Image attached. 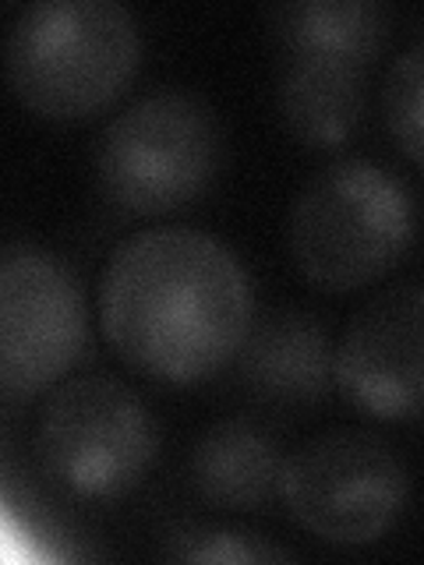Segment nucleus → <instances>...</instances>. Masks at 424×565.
I'll list each match as a JSON object with an SVG mask.
<instances>
[{"label":"nucleus","mask_w":424,"mask_h":565,"mask_svg":"<svg viewBox=\"0 0 424 565\" xmlns=\"http://www.w3.org/2000/svg\"><path fill=\"white\" fill-rule=\"evenodd\" d=\"M99 322L124 364L188 385L237 358L255 297L230 247L194 226L128 234L99 273Z\"/></svg>","instance_id":"1"},{"label":"nucleus","mask_w":424,"mask_h":565,"mask_svg":"<svg viewBox=\"0 0 424 565\" xmlns=\"http://www.w3.org/2000/svg\"><path fill=\"white\" fill-rule=\"evenodd\" d=\"M170 562H209V565H258V562H290L287 547H276L262 537L241 534L226 526H184L173 530L163 544Z\"/></svg>","instance_id":"14"},{"label":"nucleus","mask_w":424,"mask_h":565,"mask_svg":"<svg viewBox=\"0 0 424 565\" xmlns=\"http://www.w3.org/2000/svg\"><path fill=\"white\" fill-rule=\"evenodd\" d=\"M220 124L184 88L138 96L96 141L103 194L128 212H170L194 202L220 170Z\"/></svg>","instance_id":"4"},{"label":"nucleus","mask_w":424,"mask_h":565,"mask_svg":"<svg viewBox=\"0 0 424 565\" xmlns=\"http://www.w3.org/2000/svg\"><path fill=\"white\" fill-rule=\"evenodd\" d=\"M156 449L152 411L114 375H75L53 385L35 417L43 473L85 502H110L138 488Z\"/></svg>","instance_id":"5"},{"label":"nucleus","mask_w":424,"mask_h":565,"mask_svg":"<svg viewBox=\"0 0 424 565\" xmlns=\"http://www.w3.org/2000/svg\"><path fill=\"white\" fill-rule=\"evenodd\" d=\"M237 375L262 403L300 406L322 403L336 382V353L318 318L300 308H276L252 322L237 350Z\"/></svg>","instance_id":"9"},{"label":"nucleus","mask_w":424,"mask_h":565,"mask_svg":"<svg viewBox=\"0 0 424 565\" xmlns=\"http://www.w3.org/2000/svg\"><path fill=\"white\" fill-rule=\"evenodd\" d=\"M336 382L371 417H424V282L385 287L353 311L336 347Z\"/></svg>","instance_id":"8"},{"label":"nucleus","mask_w":424,"mask_h":565,"mask_svg":"<svg viewBox=\"0 0 424 565\" xmlns=\"http://www.w3.org/2000/svg\"><path fill=\"white\" fill-rule=\"evenodd\" d=\"M273 40L283 57L368 67L385 40V11L368 0H297L273 8Z\"/></svg>","instance_id":"12"},{"label":"nucleus","mask_w":424,"mask_h":565,"mask_svg":"<svg viewBox=\"0 0 424 565\" xmlns=\"http://www.w3.org/2000/svg\"><path fill=\"white\" fill-rule=\"evenodd\" d=\"M290 255L318 290H358L411 247L417 209L396 173L361 156L322 167L290 205Z\"/></svg>","instance_id":"3"},{"label":"nucleus","mask_w":424,"mask_h":565,"mask_svg":"<svg viewBox=\"0 0 424 565\" xmlns=\"http://www.w3.org/2000/svg\"><path fill=\"white\" fill-rule=\"evenodd\" d=\"M406 467L371 431H329L283 459L279 494L290 516L329 544H371L400 520Z\"/></svg>","instance_id":"6"},{"label":"nucleus","mask_w":424,"mask_h":565,"mask_svg":"<svg viewBox=\"0 0 424 565\" xmlns=\"http://www.w3.org/2000/svg\"><path fill=\"white\" fill-rule=\"evenodd\" d=\"M141 35L117 0H40L8 32V82L32 114L78 120L114 103L131 82Z\"/></svg>","instance_id":"2"},{"label":"nucleus","mask_w":424,"mask_h":565,"mask_svg":"<svg viewBox=\"0 0 424 565\" xmlns=\"http://www.w3.org/2000/svg\"><path fill=\"white\" fill-rule=\"evenodd\" d=\"M88 343L85 300L67 265L35 244L0 255V385L22 399L61 382Z\"/></svg>","instance_id":"7"},{"label":"nucleus","mask_w":424,"mask_h":565,"mask_svg":"<svg viewBox=\"0 0 424 565\" xmlns=\"http://www.w3.org/2000/svg\"><path fill=\"white\" fill-rule=\"evenodd\" d=\"M188 473L205 502L252 512L265 509L279 494L283 456L273 435L262 431L255 420L230 417L216 420L194 441Z\"/></svg>","instance_id":"10"},{"label":"nucleus","mask_w":424,"mask_h":565,"mask_svg":"<svg viewBox=\"0 0 424 565\" xmlns=\"http://www.w3.org/2000/svg\"><path fill=\"white\" fill-rule=\"evenodd\" d=\"M382 117L396 146L424 167V40L389 64L382 82Z\"/></svg>","instance_id":"13"},{"label":"nucleus","mask_w":424,"mask_h":565,"mask_svg":"<svg viewBox=\"0 0 424 565\" xmlns=\"http://www.w3.org/2000/svg\"><path fill=\"white\" fill-rule=\"evenodd\" d=\"M276 103L283 124L305 146H340L361 120L364 67L340 61L287 57L279 71Z\"/></svg>","instance_id":"11"}]
</instances>
